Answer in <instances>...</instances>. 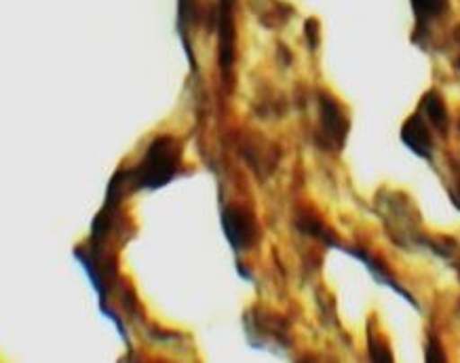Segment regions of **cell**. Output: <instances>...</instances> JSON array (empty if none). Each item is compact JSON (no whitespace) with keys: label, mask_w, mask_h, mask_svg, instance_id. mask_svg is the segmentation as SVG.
<instances>
[{"label":"cell","mask_w":460,"mask_h":363,"mask_svg":"<svg viewBox=\"0 0 460 363\" xmlns=\"http://www.w3.org/2000/svg\"><path fill=\"white\" fill-rule=\"evenodd\" d=\"M180 169V148L173 137H156L140 165L131 172L136 190H159L175 178Z\"/></svg>","instance_id":"cell-1"},{"label":"cell","mask_w":460,"mask_h":363,"mask_svg":"<svg viewBox=\"0 0 460 363\" xmlns=\"http://www.w3.org/2000/svg\"><path fill=\"white\" fill-rule=\"evenodd\" d=\"M319 111L321 123L317 133V144L323 150H341L349 133L347 117L342 114L341 106L325 93L319 95Z\"/></svg>","instance_id":"cell-2"},{"label":"cell","mask_w":460,"mask_h":363,"mask_svg":"<svg viewBox=\"0 0 460 363\" xmlns=\"http://www.w3.org/2000/svg\"><path fill=\"white\" fill-rule=\"evenodd\" d=\"M222 228L226 235L228 245L234 252H247L258 241V224L250 211L243 208H226L222 214Z\"/></svg>","instance_id":"cell-3"},{"label":"cell","mask_w":460,"mask_h":363,"mask_svg":"<svg viewBox=\"0 0 460 363\" xmlns=\"http://www.w3.org/2000/svg\"><path fill=\"white\" fill-rule=\"evenodd\" d=\"M402 140L416 156H420V159H431L433 155L431 131H429V127L425 120H422L420 114H414V117L405 120V125L402 127Z\"/></svg>","instance_id":"cell-4"},{"label":"cell","mask_w":460,"mask_h":363,"mask_svg":"<svg viewBox=\"0 0 460 363\" xmlns=\"http://www.w3.org/2000/svg\"><path fill=\"white\" fill-rule=\"evenodd\" d=\"M334 247H338V250H341V252L349 253V256H353L355 260H359V262L366 264V266H367V270L372 272L374 279H376L378 283H383V286H386V288H391L393 292L402 296V298H405L408 302H411V306H414V308H419V305H416V302L411 300V296H410L408 292H405V289H403L402 286H397L395 279H393V277L389 275V272H386L385 266H380V264L376 262V260H374V258L370 256V253H366L363 250H347V247H342V245H338V243H336Z\"/></svg>","instance_id":"cell-5"},{"label":"cell","mask_w":460,"mask_h":363,"mask_svg":"<svg viewBox=\"0 0 460 363\" xmlns=\"http://www.w3.org/2000/svg\"><path fill=\"white\" fill-rule=\"evenodd\" d=\"M220 64L222 70L228 72L233 66V0L220 3Z\"/></svg>","instance_id":"cell-6"},{"label":"cell","mask_w":460,"mask_h":363,"mask_svg":"<svg viewBox=\"0 0 460 363\" xmlns=\"http://www.w3.org/2000/svg\"><path fill=\"white\" fill-rule=\"evenodd\" d=\"M422 111H425V114L433 123L435 129L446 131V127H447L446 104H444V100L435 93V91H431V93H427L425 98H422Z\"/></svg>","instance_id":"cell-7"},{"label":"cell","mask_w":460,"mask_h":363,"mask_svg":"<svg viewBox=\"0 0 460 363\" xmlns=\"http://www.w3.org/2000/svg\"><path fill=\"white\" fill-rule=\"evenodd\" d=\"M427 361H429V363H441V361H446V355L441 353V350H439V344H438V341H431V342H429V349H427Z\"/></svg>","instance_id":"cell-8"},{"label":"cell","mask_w":460,"mask_h":363,"mask_svg":"<svg viewBox=\"0 0 460 363\" xmlns=\"http://www.w3.org/2000/svg\"><path fill=\"white\" fill-rule=\"evenodd\" d=\"M456 205H458V209H460V186H458V197H456Z\"/></svg>","instance_id":"cell-9"},{"label":"cell","mask_w":460,"mask_h":363,"mask_svg":"<svg viewBox=\"0 0 460 363\" xmlns=\"http://www.w3.org/2000/svg\"><path fill=\"white\" fill-rule=\"evenodd\" d=\"M458 68H460V59H458Z\"/></svg>","instance_id":"cell-10"}]
</instances>
